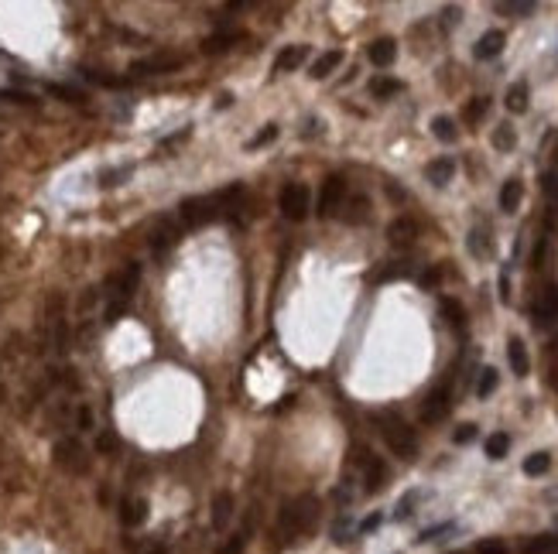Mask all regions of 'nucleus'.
I'll return each mask as SVG.
<instances>
[{
    "label": "nucleus",
    "instance_id": "obj_28",
    "mask_svg": "<svg viewBox=\"0 0 558 554\" xmlns=\"http://www.w3.org/2000/svg\"><path fill=\"white\" fill-rule=\"evenodd\" d=\"M507 110L510 113H524L528 110V83H514L510 90H507Z\"/></svg>",
    "mask_w": 558,
    "mask_h": 554
},
{
    "label": "nucleus",
    "instance_id": "obj_6",
    "mask_svg": "<svg viewBox=\"0 0 558 554\" xmlns=\"http://www.w3.org/2000/svg\"><path fill=\"white\" fill-rule=\"evenodd\" d=\"M346 188H350L346 175H329V178L322 182V188H319V205H315L319 219H329V216H336V212L343 209Z\"/></svg>",
    "mask_w": 558,
    "mask_h": 554
},
{
    "label": "nucleus",
    "instance_id": "obj_29",
    "mask_svg": "<svg viewBox=\"0 0 558 554\" xmlns=\"http://www.w3.org/2000/svg\"><path fill=\"white\" fill-rule=\"evenodd\" d=\"M548 469H552V455H548V452H535V455L524 459V475H531V479L545 475Z\"/></svg>",
    "mask_w": 558,
    "mask_h": 554
},
{
    "label": "nucleus",
    "instance_id": "obj_8",
    "mask_svg": "<svg viewBox=\"0 0 558 554\" xmlns=\"http://www.w3.org/2000/svg\"><path fill=\"white\" fill-rule=\"evenodd\" d=\"M449 411H452V387L442 383V387H435V390L428 393V400H425V407H421V421H425V424H439V421L449 418Z\"/></svg>",
    "mask_w": 558,
    "mask_h": 554
},
{
    "label": "nucleus",
    "instance_id": "obj_48",
    "mask_svg": "<svg viewBox=\"0 0 558 554\" xmlns=\"http://www.w3.org/2000/svg\"><path fill=\"white\" fill-rule=\"evenodd\" d=\"M459 21V7H446V24H456Z\"/></svg>",
    "mask_w": 558,
    "mask_h": 554
},
{
    "label": "nucleus",
    "instance_id": "obj_46",
    "mask_svg": "<svg viewBox=\"0 0 558 554\" xmlns=\"http://www.w3.org/2000/svg\"><path fill=\"white\" fill-rule=\"evenodd\" d=\"M52 92L55 96H66V103H83V92L69 90V86H52Z\"/></svg>",
    "mask_w": 558,
    "mask_h": 554
},
{
    "label": "nucleus",
    "instance_id": "obj_21",
    "mask_svg": "<svg viewBox=\"0 0 558 554\" xmlns=\"http://www.w3.org/2000/svg\"><path fill=\"white\" fill-rule=\"evenodd\" d=\"M466 247H469V254H472L476 260H486V257H493V240H490V233H486L483 226L469 229V236H466Z\"/></svg>",
    "mask_w": 558,
    "mask_h": 554
},
{
    "label": "nucleus",
    "instance_id": "obj_31",
    "mask_svg": "<svg viewBox=\"0 0 558 554\" xmlns=\"http://www.w3.org/2000/svg\"><path fill=\"white\" fill-rule=\"evenodd\" d=\"M230 45H237V34H212V38H206L202 52H206V55H223Z\"/></svg>",
    "mask_w": 558,
    "mask_h": 554
},
{
    "label": "nucleus",
    "instance_id": "obj_35",
    "mask_svg": "<svg viewBox=\"0 0 558 554\" xmlns=\"http://www.w3.org/2000/svg\"><path fill=\"white\" fill-rule=\"evenodd\" d=\"M418 500H421V493H408V496H404V500L397 503L394 517H397V520H408V517L415 513V503H418Z\"/></svg>",
    "mask_w": 558,
    "mask_h": 554
},
{
    "label": "nucleus",
    "instance_id": "obj_45",
    "mask_svg": "<svg viewBox=\"0 0 558 554\" xmlns=\"http://www.w3.org/2000/svg\"><path fill=\"white\" fill-rule=\"evenodd\" d=\"M476 554H507V544H504V541H483V544L476 548Z\"/></svg>",
    "mask_w": 558,
    "mask_h": 554
},
{
    "label": "nucleus",
    "instance_id": "obj_3",
    "mask_svg": "<svg viewBox=\"0 0 558 554\" xmlns=\"http://www.w3.org/2000/svg\"><path fill=\"white\" fill-rule=\"evenodd\" d=\"M278 209L284 219H291V223H305L308 219V212H312V188L305 182H288L284 188H281L278 195Z\"/></svg>",
    "mask_w": 558,
    "mask_h": 554
},
{
    "label": "nucleus",
    "instance_id": "obj_41",
    "mask_svg": "<svg viewBox=\"0 0 558 554\" xmlns=\"http://www.w3.org/2000/svg\"><path fill=\"white\" fill-rule=\"evenodd\" d=\"M76 428H79V431H93V411H90L86 404L76 411Z\"/></svg>",
    "mask_w": 558,
    "mask_h": 554
},
{
    "label": "nucleus",
    "instance_id": "obj_49",
    "mask_svg": "<svg viewBox=\"0 0 558 554\" xmlns=\"http://www.w3.org/2000/svg\"><path fill=\"white\" fill-rule=\"evenodd\" d=\"M387 192H390V198H397V202L404 198V192H401V188H397V185H394V182H387Z\"/></svg>",
    "mask_w": 558,
    "mask_h": 554
},
{
    "label": "nucleus",
    "instance_id": "obj_34",
    "mask_svg": "<svg viewBox=\"0 0 558 554\" xmlns=\"http://www.w3.org/2000/svg\"><path fill=\"white\" fill-rule=\"evenodd\" d=\"M493 10L497 14H510V17H531L535 14V3H497Z\"/></svg>",
    "mask_w": 558,
    "mask_h": 554
},
{
    "label": "nucleus",
    "instance_id": "obj_42",
    "mask_svg": "<svg viewBox=\"0 0 558 554\" xmlns=\"http://www.w3.org/2000/svg\"><path fill=\"white\" fill-rule=\"evenodd\" d=\"M439 280H442V267H428V271L421 274V287H425V291H435Z\"/></svg>",
    "mask_w": 558,
    "mask_h": 554
},
{
    "label": "nucleus",
    "instance_id": "obj_33",
    "mask_svg": "<svg viewBox=\"0 0 558 554\" xmlns=\"http://www.w3.org/2000/svg\"><path fill=\"white\" fill-rule=\"evenodd\" d=\"M439 308H442V315H446V322H449V325H463L466 311H463V305H459L456 298H442V301H439Z\"/></svg>",
    "mask_w": 558,
    "mask_h": 554
},
{
    "label": "nucleus",
    "instance_id": "obj_13",
    "mask_svg": "<svg viewBox=\"0 0 558 554\" xmlns=\"http://www.w3.org/2000/svg\"><path fill=\"white\" fill-rule=\"evenodd\" d=\"M415 240H418V223L411 216L390 219V226H387V243L390 247H415Z\"/></svg>",
    "mask_w": 558,
    "mask_h": 554
},
{
    "label": "nucleus",
    "instance_id": "obj_11",
    "mask_svg": "<svg viewBox=\"0 0 558 554\" xmlns=\"http://www.w3.org/2000/svg\"><path fill=\"white\" fill-rule=\"evenodd\" d=\"M182 240V229H179V223L175 219H158L155 223V229H151V250L155 254H165V250H172L175 243Z\"/></svg>",
    "mask_w": 558,
    "mask_h": 554
},
{
    "label": "nucleus",
    "instance_id": "obj_50",
    "mask_svg": "<svg viewBox=\"0 0 558 554\" xmlns=\"http://www.w3.org/2000/svg\"><path fill=\"white\" fill-rule=\"evenodd\" d=\"M148 554H168V548H165V544H158V548H151Z\"/></svg>",
    "mask_w": 558,
    "mask_h": 554
},
{
    "label": "nucleus",
    "instance_id": "obj_25",
    "mask_svg": "<svg viewBox=\"0 0 558 554\" xmlns=\"http://www.w3.org/2000/svg\"><path fill=\"white\" fill-rule=\"evenodd\" d=\"M486 110H490V99L486 96H472L469 103L463 106V120H466V127H476L483 116H486Z\"/></svg>",
    "mask_w": 558,
    "mask_h": 554
},
{
    "label": "nucleus",
    "instance_id": "obj_24",
    "mask_svg": "<svg viewBox=\"0 0 558 554\" xmlns=\"http://www.w3.org/2000/svg\"><path fill=\"white\" fill-rule=\"evenodd\" d=\"M397 92H404V83H401V79L377 76V79L370 83V96H373V99H390V96H397Z\"/></svg>",
    "mask_w": 558,
    "mask_h": 554
},
{
    "label": "nucleus",
    "instance_id": "obj_2",
    "mask_svg": "<svg viewBox=\"0 0 558 554\" xmlns=\"http://www.w3.org/2000/svg\"><path fill=\"white\" fill-rule=\"evenodd\" d=\"M377 431H380V438L387 442V449L397 455V459L411 462L415 455H418V438H415V428L401 418V414H394V411H383V414H377Z\"/></svg>",
    "mask_w": 558,
    "mask_h": 554
},
{
    "label": "nucleus",
    "instance_id": "obj_23",
    "mask_svg": "<svg viewBox=\"0 0 558 554\" xmlns=\"http://www.w3.org/2000/svg\"><path fill=\"white\" fill-rule=\"evenodd\" d=\"M514 147H517V130H514L510 123H497V127H493V151L510 154Z\"/></svg>",
    "mask_w": 558,
    "mask_h": 554
},
{
    "label": "nucleus",
    "instance_id": "obj_39",
    "mask_svg": "<svg viewBox=\"0 0 558 554\" xmlns=\"http://www.w3.org/2000/svg\"><path fill=\"white\" fill-rule=\"evenodd\" d=\"M472 438H476V424H459V428L452 431V442H456V445H469Z\"/></svg>",
    "mask_w": 558,
    "mask_h": 554
},
{
    "label": "nucleus",
    "instance_id": "obj_36",
    "mask_svg": "<svg viewBox=\"0 0 558 554\" xmlns=\"http://www.w3.org/2000/svg\"><path fill=\"white\" fill-rule=\"evenodd\" d=\"M456 531V524H439V527H428V531H421V544H428V541H442L446 534H452Z\"/></svg>",
    "mask_w": 558,
    "mask_h": 554
},
{
    "label": "nucleus",
    "instance_id": "obj_4",
    "mask_svg": "<svg viewBox=\"0 0 558 554\" xmlns=\"http://www.w3.org/2000/svg\"><path fill=\"white\" fill-rule=\"evenodd\" d=\"M52 455H55V465H59L62 472H69V475H86V472H90V452H86V445H83L79 438H72V435L59 438L55 449H52Z\"/></svg>",
    "mask_w": 558,
    "mask_h": 554
},
{
    "label": "nucleus",
    "instance_id": "obj_10",
    "mask_svg": "<svg viewBox=\"0 0 558 554\" xmlns=\"http://www.w3.org/2000/svg\"><path fill=\"white\" fill-rule=\"evenodd\" d=\"M179 216H182V226H188V229H199V226H206V223L216 219L209 198H186L179 205Z\"/></svg>",
    "mask_w": 558,
    "mask_h": 554
},
{
    "label": "nucleus",
    "instance_id": "obj_40",
    "mask_svg": "<svg viewBox=\"0 0 558 554\" xmlns=\"http://www.w3.org/2000/svg\"><path fill=\"white\" fill-rule=\"evenodd\" d=\"M243 548H247V537H243V534H237V537H230V541H226L216 554H243Z\"/></svg>",
    "mask_w": 558,
    "mask_h": 554
},
{
    "label": "nucleus",
    "instance_id": "obj_26",
    "mask_svg": "<svg viewBox=\"0 0 558 554\" xmlns=\"http://www.w3.org/2000/svg\"><path fill=\"white\" fill-rule=\"evenodd\" d=\"M497 387H500V373H497V369H493V367H483V369H479V383H476V397H479V400H486V397H490V393H493Z\"/></svg>",
    "mask_w": 558,
    "mask_h": 554
},
{
    "label": "nucleus",
    "instance_id": "obj_44",
    "mask_svg": "<svg viewBox=\"0 0 558 554\" xmlns=\"http://www.w3.org/2000/svg\"><path fill=\"white\" fill-rule=\"evenodd\" d=\"M346 537H350V520H346V517H339V520H336V527H332V541H336V544H343Z\"/></svg>",
    "mask_w": 558,
    "mask_h": 554
},
{
    "label": "nucleus",
    "instance_id": "obj_17",
    "mask_svg": "<svg viewBox=\"0 0 558 554\" xmlns=\"http://www.w3.org/2000/svg\"><path fill=\"white\" fill-rule=\"evenodd\" d=\"M504 45H507V34H504V31H486V34L476 41L472 55H476L479 62H490V59H497V55L504 52Z\"/></svg>",
    "mask_w": 558,
    "mask_h": 554
},
{
    "label": "nucleus",
    "instance_id": "obj_18",
    "mask_svg": "<svg viewBox=\"0 0 558 554\" xmlns=\"http://www.w3.org/2000/svg\"><path fill=\"white\" fill-rule=\"evenodd\" d=\"M343 59H346V55H343V48L322 52V55L312 62V72H308V76H312V79H329V76H332V72L343 65Z\"/></svg>",
    "mask_w": 558,
    "mask_h": 554
},
{
    "label": "nucleus",
    "instance_id": "obj_27",
    "mask_svg": "<svg viewBox=\"0 0 558 554\" xmlns=\"http://www.w3.org/2000/svg\"><path fill=\"white\" fill-rule=\"evenodd\" d=\"M432 134H435L442 144H452V141L459 137V130H456V120H452V116H435V120H432Z\"/></svg>",
    "mask_w": 558,
    "mask_h": 554
},
{
    "label": "nucleus",
    "instance_id": "obj_14",
    "mask_svg": "<svg viewBox=\"0 0 558 554\" xmlns=\"http://www.w3.org/2000/svg\"><path fill=\"white\" fill-rule=\"evenodd\" d=\"M148 520V500L144 496H123L120 503V524L123 527H141Z\"/></svg>",
    "mask_w": 558,
    "mask_h": 554
},
{
    "label": "nucleus",
    "instance_id": "obj_7",
    "mask_svg": "<svg viewBox=\"0 0 558 554\" xmlns=\"http://www.w3.org/2000/svg\"><path fill=\"white\" fill-rule=\"evenodd\" d=\"M186 65V59L182 55H172V52H161V55H151V59H141V62H134L130 65V76H172V72H179Z\"/></svg>",
    "mask_w": 558,
    "mask_h": 554
},
{
    "label": "nucleus",
    "instance_id": "obj_15",
    "mask_svg": "<svg viewBox=\"0 0 558 554\" xmlns=\"http://www.w3.org/2000/svg\"><path fill=\"white\" fill-rule=\"evenodd\" d=\"M425 178L435 185V188H446V185L456 178V161H452L449 154H442V158L428 161V165H425Z\"/></svg>",
    "mask_w": 558,
    "mask_h": 554
},
{
    "label": "nucleus",
    "instance_id": "obj_1",
    "mask_svg": "<svg viewBox=\"0 0 558 554\" xmlns=\"http://www.w3.org/2000/svg\"><path fill=\"white\" fill-rule=\"evenodd\" d=\"M319 520V500L312 493H301L295 496L291 503H284L278 513V534L284 541H295V537H305Z\"/></svg>",
    "mask_w": 558,
    "mask_h": 554
},
{
    "label": "nucleus",
    "instance_id": "obj_20",
    "mask_svg": "<svg viewBox=\"0 0 558 554\" xmlns=\"http://www.w3.org/2000/svg\"><path fill=\"white\" fill-rule=\"evenodd\" d=\"M507 363H510V369H514V376H528L531 373V360H528V346L514 336L510 342H507Z\"/></svg>",
    "mask_w": 558,
    "mask_h": 554
},
{
    "label": "nucleus",
    "instance_id": "obj_32",
    "mask_svg": "<svg viewBox=\"0 0 558 554\" xmlns=\"http://www.w3.org/2000/svg\"><path fill=\"white\" fill-rule=\"evenodd\" d=\"M278 123H268V130H261V134H254L250 141H247V151H261V147H268V144H275L278 141Z\"/></svg>",
    "mask_w": 558,
    "mask_h": 554
},
{
    "label": "nucleus",
    "instance_id": "obj_47",
    "mask_svg": "<svg viewBox=\"0 0 558 554\" xmlns=\"http://www.w3.org/2000/svg\"><path fill=\"white\" fill-rule=\"evenodd\" d=\"M380 524H383V513H370V517L360 524V534H370V531H377Z\"/></svg>",
    "mask_w": 558,
    "mask_h": 554
},
{
    "label": "nucleus",
    "instance_id": "obj_43",
    "mask_svg": "<svg viewBox=\"0 0 558 554\" xmlns=\"http://www.w3.org/2000/svg\"><path fill=\"white\" fill-rule=\"evenodd\" d=\"M408 274H411V264L401 260V267H387V271H380L377 277H380V280H394V277H408Z\"/></svg>",
    "mask_w": 558,
    "mask_h": 554
},
{
    "label": "nucleus",
    "instance_id": "obj_38",
    "mask_svg": "<svg viewBox=\"0 0 558 554\" xmlns=\"http://www.w3.org/2000/svg\"><path fill=\"white\" fill-rule=\"evenodd\" d=\"M113 449H117V435H113V431H103V435L96 438V452H99V455H110Z\"/></svg>",
    "mask_w": 558,
    "mask_h": 554
},
{
    "label": "nucleus",
    "instance_id": "obj_22",
    "mask_svg": "<svg viewBox=\"0 0 558 554\" xmlns=\"http://www.w3.org/2000/svg\"><path fill=\"white\" fill-rule=\"evenodd\" d=\"M521 198H524V182L521 178H507L500 188V209L504 212H517L521 209Z\"/></svg>",
    "mask_w": 558,
    "mask_h": 554
},
{
    "label": "nucleus",
    "instance_id": "obj_5",
    "mask_svg": "<svg viewBox=\"0 0 558 554\" xmlns=\"http://www.w3.org/2000/svg\"><path fill=\"white\" fill-rule=\"evenodd\" d=\"M353 465H357L360 475H363V493H380V489H383V482H387V465H383L380 455H373L367 445H357V449H353Z\"/></svg>",
    "mask_w": 558,
    "mask_h": 554
},
{
    "label": "nucleus",
    "instance_id": "obj_12",
    "mask_svg": "<svg viewBox=\"0 0 558 554\" xmlns=\"http://www.w3.org/2000/svg\"><path fill=\"white\" fill-rule=\"evenodd\" d=\"M233 517H237V500H233V493H216V500H212V510H209V524H212V531H226L230 524H233Z\"/></svg>",
    "mask_w": 558,
    "mask_h": 554
},
{
    "label": "nucleus",
    "instance_id": "obj_9",
    "mask_svg": "<svg viewBox=\"0 0 558 554\" xmlns=\"http://www.w3.org/2000/svg\"><path fill=\"white\" fill-rule=\"evenodd\" d=\"M339 216H343V223H346V226H367V223H370V216H373L370 195H367V192L346 195V202H343Z\"/></svg>",
    "mask_w": 558,
    "mask_h": 554
},
{
    "label": "nucleus",
    "instance_id": "obj_19",
    "mask_svg": "<svg viewBox=\"0 0 558 554\" xmlns=\"http://www.w3.org/2000/svg\"><path fill=\"white\" fill-rule=\"evenodd\" d=\"M305 59H308V45H288V48H281L278 59H275V72H295Z\"/></svg>",
    "mask_w": 558,
    "mask_h": 554
},
{
    "label": "nucleus",
    "instance_id": "obj_37",
    "mask_svg": "<svg viewBox=\"0 0 558 554\" xmlns=\"http://www.w3.org/2000/svg\"><path fill=\"white\" fill-rule=\"evenodd\" d=\"M83 76L90 83H99V86H123V79H113V76H103L99 69H83Z\"/></svg>",
    "mask_w": 558,
    "mask_h": 554
},
{
    "label": "nucleus",
    "instance_id": "obj_16",
    "mask_svg": "<svg viewBox=\"0 0 558 554\" xmlns=\"http://www.w3.org/2000/svg\"><path fill=\"white\" fill-rule=\"evenodd\" d=\"M367 59H370L377 69H390L394 59H397V41H394V38H377V41H370Z\"/></svg>",
    "mask_w": 558,
    "mask_h": 554
},
{
    "label": "nucleus",
    "instance_id": "obj_30",
    "mask_svg": "<svg viewBox=\"0 0 558 554\" xmlns=\"http://www.w3.org/2000/svg\"><path fill=\"white\" fill-rule=\"evenodd\" d=\"M510 452V435L507 431H493L490 438H486V455L490 459H504Z\"/></svg>",
    "mask_w": 558,
    "mask_h": 554
}]
</instances>
